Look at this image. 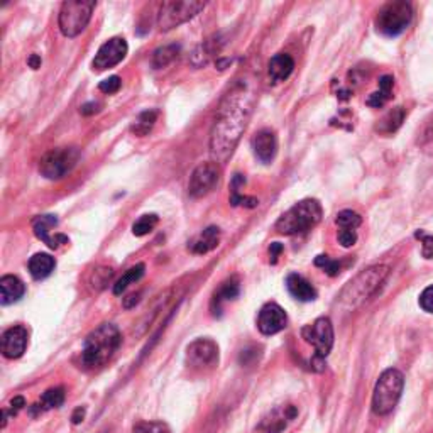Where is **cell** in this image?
<instances>
[{
    "instance_id": "603a6c76",
    "label": "cell",
    "mask_w": 433,
    "mask_h": 433,
    "mask_svg": "<svg viewBox=\"0 0 433 433\" xmlns=\"http://www.w3.org/2000/svg\"><path fill=\"white\" fill-rule=\"evenodd\" d=\"M179 54V46L178 45H166L162 48H158L154 51L151 64L154 70H161L166 68L170 63H173Z\"/></svg>"
},
{
    "instance_id": "7bdbcfd3",
    "label": "cell",
    "mask_w": 433,
    "mask_h": 433,
    "mask_svg": "<svg viewBox=\"0 0 433 433\" xmlns=\"http://www.w3.org/2000/svg\"><path fill=\"white\" fill-rule=\"evenodd\" d=\"M283 251V246L281 244H278V242H274V244H271V249H269V252H271V257H273V263H276V259H278V256H280V252Z\"/></svg>"
},
{
    "instance_id": "f1b7e54d",
    "label": "cell",
    "mask_w": 433,
    "mask_h": 433,
    "mask_svg": "<svg viewBox=\"0 0 433 433\" xmlns=\"http://www.w3.org/2000/svg\"><path fill=\"white\" fill-rule=\"evenodd\" d=\"M158 222H160V217H158L156 213H146V215L141 217L139 220L132 225V234L137 235V237L148 235L154 229V227L158 225Z\"/></svg>"
},
{
    "instance_id": "8992f818",
    "label": "cell",
    "mask_w": 433,
    "mask_h": 433,
    "mask_svg": "<svg viewBox=\"0 0 433 433\" xmlns=\"http://www.w3.org/2000/svg\"><path fill=\"white\" fill-rule=\"evenodd\" d=\"M95 2H85V0H68L59 11V29L66 37H76L87 28L92 19Z\"/></svg>"
},
{
    "instance_id": "30bf717a",
    "label": "cell",
    "mask_w": 433,
    "mask_h": 433,
    "mask_svg": "<svg viewBox=\"0 0 433 433\" xmlns=\"http://www.w3.org/2000/svg\"><path fill=\"white\" fill-rule=\"evenodd\" d=\"M220 177L222 171L218 162H201L193 170L188 183V195L191 198H203L210 191L215 190Z\"/></svg>"
},
{
    "instance_id": "d590c367",
    "label": "cell",
    "mask_w": 433,
    "mask_h": 433,
    "mask_svg": "<svg viewBox=\"0 0 433 433\" xmlns=\"http://www.w3.org/2000/svg\"><path fill=\"white\" fill-rule=\"evenodd\" d=\"M230 203H232L234 207H237V205H242V207H249V208L257 207L256 198H251V196H242V195H239V193H232V196H230Z\"/></svg>"
},
{
    "instance_id": "ffe728a7",
    "label": "cell",
    "mask_w": 433,
    "mask_h": 433,
    "mask_svg": "<svg viewBox=\"0 0 433 433\" xmlns=\"http://www.w3.org/2000/svg\"><path fill=\"white\" fill-rule=\"evenodd\" d=\"M286 288H288L291 297L299 299V302H313L316 298L315 288L299 274H290L286 278Z\"/></svg>"
},
{
    "instance_id": "ab89813d",
    "label": "cell",
    "mask_w": 433,
    "mask_h": 433,
    "mask_svg": "<svg viewBox=\"0 0 433 433\" xmlns=\"http://www.w3.org/2000/svg\"><path fill=\"white\" fill-rule=\"evenodd\" d=\"M98 107H100V105H98L97 102H90V104H85L83 107H81L80 112L83 115H92V114H95V112H98V110H100Z\"/></svg>"
},
{
    "instance_id": "ac0fdd59",
    "label": "cell",
    "mask_w": 433,
    "mask_h": 433,
    "mask_svg": "<svg viewBox=\"0 0 433 433\" xmlns=\"http://www.w3.org/2000/svg\"><path fill=\"white\" fill-rule=\"evenodd\" d=\"M24 293L25 286L19 278L12 276V274L2 276V280H0V303H2L4 307L19 302V299L24 297Z\"/></svg>"
},
{
    "instance_id": "60d3db41",
    "label": "cell",
    "mask_w": 433,
    "mask_h": 433,
    "mask_svg": "<svg viewBox=\"0 0 433 433\" xmlns=\"http://www.w3.org/2000/svg\"><path fill=\"white\" fill-rule=\"evenodd\" d=\"M23 406H25L24 398H23V396H16L14 400L11 401V413H12V415H16L17 411L23 408Z\"/></svg>"
},
{
    "instance_id": "484cf974",
    "label": "cell",
    "mask_w": 433,
    "mask_h": 433,
    "mask_svg": "<svg viewBox=\"0 0 433 433\" xmlns=\"http://www.w3.org/2000/svg\"><path fill=\"white\" fill-rule=\"evenodd\" d=\"M237 297H239V281L237 278H232V280L225 281L224 285L220 286V290L215 293V297H213V307L217 305V308H220L222 303L230 302V299Z\"/></svg>"
},
{
    "instance_id": "f35d334b",
    "label": "cell",
    "mask_w": 433,
    "mask_h": 433,
    "mask_svg": "<svg viewBox=\"0 0 433 433\" xmlns=\"http://www.w3.org/2000/svg\"><path fill=\"white\" fill-rule=\"evenodd\" d=\"M393 85H394L393 76H389V75L383 76V78L379 80V92H383V93H386V95L391 97V88H393Z\"/></svg>"
},
{
    "instance_id": "8d00e7d4",
    "label": "cell",
    "mask_w": 433,
    "mask_h": 433,
    "mask_svg": "<svg viewBox=\"0 0 433 433\" xmlns=\"http://www.w3.org/2000/svg\"><path fill=\"white\" fill-rule=\"evenodd\" d=\"M417 237L422 239V241H423V246H422L423 256H425L427 259H432V257H433V235L417 232Z\"/></svg>"
},
{
    "instance_id": "836d02e7",
    "label": "cell",
    "mask_w": 433,
    "mask_h": 433,
    "mask_svg": "<svg viewBox=\"0 0 433 433\" xmlns=\"http://www.w3.org/2000/svg\"><path fill=\"white\" fill-rule=\"evenodd\" d=\"M420 307L427 313H433V285L423 290V293L420 295Z\"/></svg>"
},
{
    "instance_id": "52a82bcc",
    "label": "cell",
    "mask_w": 433,
    "mask_h": 433,
    "mask_svg": "<svg viewBox=\"0 0 433 433\" xmlns=\"http://www.w3.org/2000/svg\"><path fill=\"white\" fill-rule=\"evenodd\" d=\"M207 4L195 2V0H171L162 2L158 12V28L161 31H171L178 25L188 23L196 14L203 11Z\"/></svg>"
},
{
    "instance_id": "cb8c5ba5",
    "label": "cell",
    "mask_w": 433,
    "mask_h": 433,
    "mask_svg": "<svg viewBox=\"0 0 433 433\" xmlns=\"http://www.w3.org/2000/svg\"><path fill=\"white\" fill-rule=\"evenodd\" d=\"M156 121H158V110H144V112L137 115L134 124L131 126L132 134L139 137L148 136L149 132H151V129L154 127V124H156Z\"/></svg>"
},
{
    "instance_id": "d6a6232c",
    "label": "cell",
    "mask_w": 433,
    "mask_h": 433,
    "mask_svg": "<svg viewBox=\"0 0 433 433\" xmlns=\"http://www.w3.org/2000/svg\"><path fill=\"white\" fill-rule=\"evenodd\" d=\"M122 87V80L119 78V76H109V78H105L104 81H100V85H98V88H100V92L107 93V95H112V93H117L119 90Z\"/></svg>"
},
{
    "instance_id": "6da1fadb",
    "label": "cell",
    "mask_w": 433,
    "mask_h": 433,
    "mask_svg": "<svg viewBox=\"0 0 433 433\" xmlns=\"http://www.w3.org/2000/svg\"><path fill=\"white\" fill-rule=\"evenodd\" d=\"M252 93L244 81L234 85V88L224 97L213 121L210 149L218 162H225L234 153L235 146L251 115Z\"/></svg>"
},
{
    "instance_id": "d6986e66",
    "label": "cell",
    "mask_w": 433,
    "mask_h": 433,
    "mask_svg": "<svg viewBox=\"0 0 433 433\" xmlns=\"http://www.w3.org/2000/svg\"><path fill=\"white\" fill-rule=\"evenodd\" d=\"M220 242V229L218 227H207L198 237H195L190 244L193 254H207V252L217 249Z\"/></svg>"
},
{
    "instance_id": "2e32d148",
    "label": "cell",
    "mask_w": 433,
    "mask_h": 433,
    "mask_svg": "<svg viewBox=\"0 0 433 433\" xmlns=\"http://www.w3.org/2000/svg\"><path fill=\"white\" fill-rule=\"evenodd\" d=\"M28 347V330L20 325L12 327L2 336V354L7 359H19Z\"/></svg>"
},
{
    "instance_id": "4fadbf2b",
    "label": "cell",
    "mask_w": 433,
    "mask_h": 433,
    "mask_svg": "<svg viewBox=\"0 0 433 433\" xmlns=\"http://www.w3.org/2000/svg\"><path fill=\"white\" fill-rule=\"evenodd\" d=\"M186 361L195 369L213 367L218 362V347L210 338H198L188 345Z\"/></svg>"
},
{
    "instance_id": "3957f363",
    "label": "cell",
    "mask_w": 433,
    "mask_h": 433,
    "mask_svg": "<svg viewBox=\"0 0 433 433\" xmlns=\"http://www.w3.org/2000/svg\"><path fill=\"white\" fill-rule=\"evenodd\" d=\"M388 273V266H372V268L357 274L342 290L340 297H338V305L345 308V310H354V308L361 307L364 302H367L379 290Z\"/></svg>"
},
{
    "instance_id": "83f0119b",
    "label": "cell",
    "mask_w": 433,
    "mask_h": 433,
    "mask_svg": "<svg viewBox=\"0 0 433 433\" xmlns=\"http://www.w3.org/2000/svg\"><path fill=\"white\" fill-rule=\"evenodd\" d=\"M144 269H146V266H144V264H137V266H134V268L127 269L126 274H124V276L121 278V280H119L117 283H115V286H114V293H115V295H121L122 291L126 290L129 285H131V283L139 281L141 278H143Z\"/></svg>"
},
{
    "instance_id": "74e56055",
    "label": "cell",
    "mask_w": 433,
    "mask_h": 433,
    "mask_svg": "<svg viewBox=\"0 0 433 433\" xmlns=\"http://www.w3.org/2000/svg\"><path fill=\"white\" fill-rule=\"evenodd\" d=\"M388 100H389V95H386V93L383 92H376V93H372L369 98H367V105L379 109V107H383Z\"/></svg>"
},
{
    "instance_id": "8fae6325",
    "label": "cell",
    "mask_w": 433,
    "mask_h": 433,
    "mask_svg": "<svg viewBox=\"0 0 433 433\" xmlns=\"http://www.w3.org/2000/svg\"><path fill=\"white\" fill-rule=\"evenodd\" d=\"M303 338L315 347V357L325 359L333 347V327L332 321L327 316L316 319L312 325L303 328Z\"/></svg>"
},
{
    "instance_id": "f546056e",
    "label": "cell",
    "mask_w": 433,
    "mask_h": 433,
    "mask_svg": "<svg viewBox=\"0 0 433 433\" xmlns=\"http://www.w3.org/2000/svg\"><path fill=\"white\" fill-rule=\"evenodd\" d=\"M361 222H362L361 215L352 212V210H342L336 218V224L340 227V229H347V230H355L359 225H361Z\"/></svg>"
},
{
    "instance_id": "d4e9b609",
    "label": "cell",
    "mask_w": 433,
    "mask_h": 433,
    "mask_svg": "<svg viewBox=\"0 0 433 433\" xmlns=\"http://www.w3.org/2000/svg\"><path fill=\"white\" fill-rule=\"evenodd\" d=\"M403 119H405V110H403L401 107H396V109H393L391 112L386 114L384 119H381L379 126H377V131L384 132V134H391V132H394L401 126Z\"/></svg>"
},
{
    "instance_id": "5b68a950",
    "label": "cell",
    "mask_w": 433,
    "mask_h": 433,
    "mask_svg": "<svg viewBox=\"0 0 433 433\" xmlns=\"http://www.w3.org/2000/svg\"><path fill=\"white\" fill-rule=\"evenodd\" d=\"M405 377L398 369H388L377 379L374 393H372V410L376 415H388L396 408L400 401Z\"/></svg>"
},
{
    "instance_id": "4dcf8cb0",
    "label": "cell",
    "mask_w": 433,
    "mask_h": 433,
    "mask_svg": "<svg viewBox=\"0 0 433 433\" xmlns=\"http://www.w3.org/2000/svg\"><path fill=\"white\" fill-rule=\"evenodd\" d=\"M134 433H171V430L162 422H143L136 425Z\"/></svg>"
},
{
    "instance_id": "7c38bea8",
    "label": "cell",
    "mask_w": 433,
    "mask_h": 433,
    "mask_svg": "<svg viewBox=\"0 0 433 433\" xmlns=\"http://www.w3.org/2000/svg\"><path fill=\"white\" fill-rule=\"evenodd\" d=\"M129 51L127 41L124 37H112L104 45L100 46V49L97 51L95 58H93L92 66L97 71H105L109 68L117 66L119 63L126 58Z\"/></svg>"
},
{
    "instance_id": "b9f144b4",
    "label": "cell",
    "mask_w": 433,
    "mask_h": 433,
    "mask_svg": "<svg viewBox=\"0 0 433 433\" xmlns=\"http://www.w3.org/2000/svg\"><path fill=\"white\" fill-rule=\"evenodd\" d=\"M83 418H85V408H76L75 413L71 415V420L75 425H78V423L83 422Z\"/></svg>"
},
{
    "instance_id": "5bb4252c",
    "label": "cell",
    "mask_w": 433,
    "mask_h": 433,
    "mask_svg": "<svg viewBox=\"0 0 433 433\" xmlns=\"http://www.w3.org/2000/svg\"><path fill=\"white\" fill-rule=\"evenodd\" d=\"M286 313L276 303H268L261 308L259 316H257V328L263 336H274L280 333L286 327Z\"/></svg>"
},
{
    "instance_id": "e0dca14e",
    "label": "cell",
    "mask_w": 433,
    "mask_h": 433,
    "mask_svg": "<svg viewBox=\"0 0 433 433\" xmlns=\"http://www.w3.org/2000/svg\"><path fill=\"white\" fill-rule=\"evenodd\" d=\"M252 149L256 158L264 165L271 162L278 153V139L271 129H263L252 137Z\"/></svg>"
},
{
    "instance_id": "7402d4cb",
    "label": "cell",
    "mask_w": 433,
    "mask_h": 433,
    "mask_svg": "<svg viewBox=\"0 0 433 433\" xmlns=\"http://www.w3.org/2000/svg\"><path fill=\"white\" fill-rule=\"evenodd\" d=\"M54 266H57V263H54L53 256L40 252V254H34L29 259V273H31L34 280H45L54 271Z\"/></svg>"
},
{
    "instance_id": "7a4b0ae2",
    "label": "cell",
    "mask_w": 433,
    "mask_h": 433,
    "mask_svg": "<svg viewBox=\"0 0 433 433\" xmlns=\"http://www.w3.org/2000/svg\"><path fill=\"white\" fill-rule=\"evenodd\" d=\"M122 336L112 324H102L90 332L81 349V364L87 369H98L105 366L121 347Z\"/></svg>"
},
{
    "instance_id": "ba28073f",
    "label": "cell",
    "mask_w": 433,
    "mask_h": 433,
    "mask_svg": "<svg viewBox=\"0 0 433 433\" xmlns=\"http://www.w3.org/2000/svg\"><path fill=\"white\" fill-rule=\"evenodd\" d=\"M411 19H413V11L408 2H401V0L389 2L377 14V31L388 37H396L406 31Z\"/></svg>"
},
{
    "instance_id": "e575fe53",
    "label": "cell",
    "mask_w": 433,
    "mask_h": 433,
    "mask_svg": "<svg viewBox=\"0 0 433 433\" xmlns=\"http://www.w3.org/2000/svg\"><path fill=\"white\" fill-rule=\"evenodd\" d=\"M338 242H340L342 247H352L354 244L357 242V234H355V230L340 229V232H338Z\"/></svg>"
},
{
    "instance_id": "1f68e13d",
    "label": "cell",
    "mask_w": 433,
    "mask_h": 433,
    "mask_svg": "<svg viewBox=\"0 0 433 433\" xmlns=\"http://www.w3.org/2000/svg\"><path fill=\"white\" fill-rule=\"evenodd\" d=\"M315 266H319V268L324 269V271L327 273L328 276H337V274L340 273V264H338V261L330 259L328 256H319V257H316Z\"/></svg>"
},
{
    "instance_id": "9c48e42d",
    "label": "cell",
    "mask_w": 433,
    "mask_h": 433,
    "mask_svg": "<svg viewBox=\"0 0 433 433\" xmlns=\"http://www.w3.org/2000/svg\"><path fill=\"white\" fill-rule=\"evenodd\" d=\"M80 161L76 148H58L46 153L40 161V173L48 179H61L70 174Z\"/></svg>"
},
{
    "instance_id": "44dd1931",
    "label": "cell",
    "mask_w": 433,
    "mask_h": 433,
    "mask_svg": "<svg viewBox=\"0 0 433 433\" xmlns=\"http://www.w3.org/2000/svg\"><path fill=\"white\" fill-rule=\"evenodd\" d=\"M295 70V61L290 54L280 53L276 57L271 58V61L268 64V73L269 78L273 81H285Z\"/></svg>"
},
{
    "instance_id": "4316f807",
    "label": "cell",
    "mask_w": 433,
    "mask_h": 433,
    "mask_svg": "<svg viewBox=\"0 0 433 433\" xmlns=\"http://www.w3.org/2000/svg\"><path fill=\"white\" fill-rule=\"evenodd\" d=\"M64 403V389L63 388H53L48 389L45 394L41 396L40 405H34L40 411H46L51 408H58Z\"/></svg>"
},
{
    "instance_id": "277c9868",
    "label": "cell",
    "mask_w": 433,
    "mask_h": 433,
    "mask_svg": "<svg viewBox=\"0 0 433 433\" xmlns=\"http://www.w3.org/2000/svg\"><path fill=\"white\" fill-rule=\"evenodd\" d=\"M324 215L321 205L316 200H302L293 205L288 212L283 213V217L276 222V230L283 235H297L305 234L312 230Z\"/></svg>"
},
{
    "instance_id": "ee69618b",
    "label": "cell",
    "mask_w": 433,
    "mask_h": 433,
    "mask_svg": "<svg viewBox=\"0 0 433 433\" xmlns=\"http://www.w3.org/2000/svg\"><path fill=\"white\" fill-rule=\"evenodd\" d=\"M28 63L32 70H37V68L41 66V57H37V54H31V58L28 59Z\"/></svg>"
},
{
    "instance_id": "9a60e30c",
    "label": "cell",
    "mask_w": 433,
    "mask_h": 433,
    "mask_svg": "<svg viewBox=\"0 0 433 433\" xmlns=\"http://www.w3.org/2000/svg\"><path fill=\"white\" fill-rule=\"evenodd\" d=\"M58 225L57 215H37L32 220V230L36 234V237L49 246L51 249H58L63 244H68V237L63 234L51 235L54 227Z\"/></svg>"
}]
</instances>
